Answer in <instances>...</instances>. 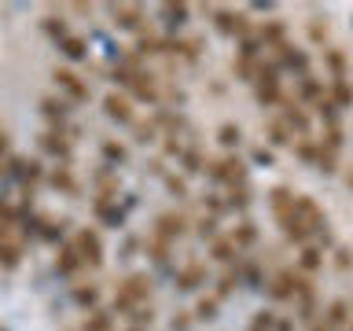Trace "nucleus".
<instances>
[{"mask_svg":"<svg viewBox=\"0 0 353 331\" xmlns=\"http://www.w3.org/2000/svg\"><path fill=\"white\" fill-rule=\"evenodd\" d=\"M151 320H154V305H140L137 313H132V324H137V328L151 324Z\"/></svg>","mask_w":353,"mask_h":331,"instance_id":"44","label":"nucleus"},{"mask_svg":"<svg viewBox=\"0 0 353 331\" xmlns=\"http://www.w3.org/2000/svg\"><path fill=\"white\" fill-rule=\"evenodd\" d=\"M327 96L335 99V107H339V110H346V107H353V85H350V81H331V88H327Z\"/></svg>","mask_w":353,"mask_h":331,"instance_id":"34","label":"nucleus"},{"mask_svg":"<svg viewBox=\"0 0 353 331\" xmlns=\"http://www.w3.org/2000/svg\"><path fill=\"white\" fill-rule=\"evenodd\" d=\"M103 114L118 126H137V107H132V96L129 92H107L103 96Z\"/></svg>","mask_w":353,"mask_h":331,"instance_id":"9","label":"nucleus"},{"mask_svg":"<svg viewBox=\"0 0 353 331\" xmlns=\"http://www.w3.org/2000/svg\"><path fill=\"white\" fill-rule=\"evenodd\" d=\"M8 154H11V137H8V129L0 126V162H4Z\"/></svg>","mask_w":353,"mask_h":331,"instance_id":"46","label":"nucleus"},{"mask_svg":"<svg viewBox=\"0 0 353 331\" xmlns=\"http://www.w3.org/2000/svg\"><path fill=\"white\" fill-rule=\"evenodd\" d=\"M151 294H154L151 272H129L125 280L118 283V291H114V305H110V313H114V317H132L140 305H151Z\"/></svg>","mask_w":353,"mask_h":331,"instance_id":"1","label":"nucleus"},{"mask_svg":"<svg viewBox=\"0 0 353 331\" xmlns=\"http://www.w3.org/2000/svg\"><path fill=\"white\" fill-rule=\"evenodd\" d=\"M41 151L52 154L59 166H70V159H74V132L70 129H48V132H41Z\"/></svg>","mask_w":353,"mask_h":331,"instance_id":"8","label":"nucleus"},{"mask_svg":"<svg viewBox=\"0 0 353 331\" xmlns=\"http://www.w3.org/2000/svg\"><path fill=\"white\" fill-rule=\"evenodd\" d=\"M41 30L48 33V37H52L55 44L70 37V26H66V19H59V15H44V19H41Z\"/></svg>","mask_w":353,"mask_h":331,"instance_id":"33","label":"nucleus"},{"mask_svg":"<svg viewBox=\"0 0 353 331\" xmlns=\"http://www.w3.org/2000/svg\"><path fill=\"white\" fill-rule=\"evenodd\" d=\"M309 33H313V41H327V26H320L316 19H313V26H309Z\"/></svg>","mask_w":353,"mask_h":331,"instance_id":"48","label":"nucleus"},{"mask_svg":"<svg viewBox=\"0 0 353 331\" xmlns=\"http://www.w3.org/2000/svg\"><path fill=\"white\" fill-rule=\"evenodd\" d=\"M335 265H339V269H350V265H353L350 247H335Z\"/></svg>","mask_w":353,"mask_h":331,"instance_id":"45","label":"nucleus"},{"mask_svg":"<svg viewBox=\"0 0 353 331\" xmlns=\"http://www.w3.org/2000/svg\"><path fill=\"white\" fill-rule=\"evenodd\" d=\"M74 103L66 96H44L41 99V114L52 121V129H66V118H70Z\"/></svg>","mask_w":353,"mask_h":331,"instance_id":"17","label":"nucleus"},{"mask_svg":"<svg viewBox=\"0 0 353 331\" xmlns=\"http://www.w3.org/2000/svg\"><path fill=\"white\" fill-rule=\"evenodd\" d=\"M217 143H221V148H228V154H236V148L243 143V129L236 126V121H225V126L217 129Z\"/></svg>","mask_w":353,"mask_h":331,"instance_id":"30","label":"nucleus"},{"mask_svg":"<svg viewBox=\"0 0 353 331\" xmlns=\"http://www.w3.org/2000/svg\"><path fill=\"white\" fill-rule=\"evenodd\" d=\"M176 162L184 166V173H199V170H206V166H203V151H199V148H188Z\"/></svg>","mask_w":353,"mask_h":331,"instance_id":"40","label":"nucleus"},{"mask_svg":"<svg viewBox=\"0 0 353 331\" xmlns=\"http://www.w3.org/2000/svg\"><path fill=\"white\" fill-rule=\"evenodd\" d=\"M92 214L103 221L107 228H121V225H125V210L118 206V199H99L96 195L92 199Z\"/></svg>","mask_w":353,"mask_h":331,"instance_id":"20","label":"nucleus"},{"mask_svg":"<svg viewBox=\"0 0 353 331\" xmlns=\"http://www.w3.org/2000/svg\"><path fill=\"white\" fill-rule=\"evenodd\" d=\"M324 269V247H316V243H305L302 254H298V272H316Z\"/></svg>","mask_w":353,"mask_h":331,"instance_id":"26","label":"nucleus"},{"mask_svg":"<svg viewBox=\"0 0 353 331\" xmlns=\"http://www.w3.org/2000/svg\"><path fill=\"white\" fill-rule=\"evenodd\" d=\"M239 280H243V272L236 269V265H228V272H221V283H217V291H214L217 302H225V298L239 287Z\"/></svg>","mask_w":353,"mask_h":331,"instance_id":"31","label":"nucleus"},{"mask_svg":"<svg viewBox=\"0 0 353 331\" xmlns=\"http://www.w3.org/2000/svg\"><path fill=\"white\" fill-rule=\"evenodd\" d=\"M280 118H283V126L291 129L298 140H309V137H313V121H309V110L298 103V99H283V114H280Z\"/></svg>","mask_w":353,"mask_h":331,"instance_id":"11","label":"nucleus"},{"mask_svg":"<svg viewBox=\"0 0 353 331\" xmlns=\"http://www.w3.org/2000/svg\"><path fill=\"white\" fill-rule=\"evenodd\" d=\"M302 280H305V272H287V269L276 272L272 280H269V298H272V302H294Z\"/></svg>","mask_w":353,"mask_h":331,"instance_id":"14","label":"nucleus"},{"mask_svg":"<svg viewBox=\"0 0 353 331\" xmlns=\"http://www.w3.org/2000/svg\"><path fill=\"white\" fill-rule=\"evenodd\" d=\"M346 184H350V192H353V170L346 173Z\"/></svg>","mask_w":353,"mask_h":331,"instance_id":"53","label":"nucleus"},{"mask_svg":"<svg viewBox=\"0 0 353 331\" xmlns=\"http://www.w3.org/2000/svg\"><path fill=\"white\" fill-rule=\"evenodd\" d=\"M137 247H140V239H129V243H125V250H121V254H125V258H132V254H137Z\"/></svg>","mask_w":353,"mask_h":331,"instance_id":"51","label":"nucleus"},{"mask_svg":"<svg viewBox=\"0 0 353 331\" xmlns=\"http://www.w3.org/2000/svg\"><path fill=\"white\" fill-rule=\"evenodd\" d=\"M217 298L210 294V298H199L195 302V313H192V320H217Z\"/></svg>","mask_w":353,"mask_h":331,"instance_id":"38","label":"nucleus"},{"mask_svg":"<svg viewBox=\"0 0 353 331\" xmlns=\"http://www.w3.org/2000/svg\"><path fill=\"white\" fill-rule=\"evenodd\" d=\"M210 280V269H206V261H188L184 269H176V276H173V283H176V291H199Z\"/></svg>","mask_w":353,"mask_h":331,"instance_id":"15","label":"nucleus"},{"mask_svg":"<svg viewBox=\"0 0 353 331\" xmlns=\"http://www.w3.org/2000/svg\"><path fill=\"white\" fill-rule=\"evenodd\" d=\"M81 269H85V265H81V254H77V247H74L70 239H63V243H59V254H55V272H59L63 280H74Z\"/></svg>","mask_w":353,"mask_h":331,"instance_id":"16","label":"nucleus"},{"mask_svg":"<svg viewBox=\"0 0 353 331\" xmlns=\"http://www.w3.org/2000/svg\"><path fill=\"white\" fill-rule=\"evenodd\" d=\"M188 214H181V210H165V214L154 217V228H151V239H162V243H173L188 236Z\"/></svg>","mask_w":353,"mask_h":331,"instance_id":"6","label":"nucleus"},{"mask_svg":"<svg viewBox=\"0 0 353 331\" xmlns=\"http://www.w3.org/2000/svg\"><path fill=\"white\" fill-rule=\"evenodd\" d=\"M254 162H258V166H265V170H269V166H272V151L258 148V151H254Z\"/></svg>","mask_w":353,"mask_h":331,"instance_id":"47","label":"nucleus"},{"mask_svg":"<svg viewBox=\"0 0 353 331\" xmlns=\"http://www.w3.org/2000/svg\"><path fill=\"white\" fill-rule=\"evenodd\" d=\"M294 214H298V221L305 225V232H309V239H320L324 247H331L335 243V236H331V225H327V214L320 210V203L313 195H294Z\"/></svg>","mask_w":353,"mask_h":331,"instance_id":"2","label":"nucleus"},{"mask_svg":"<svg viewBox=\"0 0 353 331\" xmlns=\"http://www.w3.org/2000/svg\"><path fill=\"white\" fill-rule=\"evenodd\" d=\"M276 66H280V70H294L298 81H302V77H309V55L298 48V44H291V41L276 48Z\"/></svg>","mask_w":353,"mask_h":331,"instance_id":"12","label":"nucleus"},{"mask_svg":"<svg viewBox=\"0 0 353 331\" xmlns=\"http://www.w3.org/2000/svg\"><path fill=\"white\" fill-rule=\"evenodd\" d=\"M188 324H192V317H173V331H184Z\"/></svg>","mask_w":353,"mask_h":331,"instance_id":"49","label":"nucleus"},{"mask_svg":"<svg viewBox=\"0 0 353 331\" xmlns=\"http://www.w3.org/2000/svg\"><path fill=\"white\" fill-rule=\"evenodd\" d=\"M70 243L77 247V254H81V265L85 269H99L103 265V239H99L96 228H77Z\"/></svg>","mask_w":353,"mask_h":331,"instance_id":"7","label":"nucleus"},{"mask_svg":"<svg viewBox=\"0 0 353 331\" xmlns=\"http://www.w3.org/2000/svg\"><path fill=\"white\" fill-rule=\"evenodd\" d=\"M63 232H66V217H44V214H37L33 217V239H44V243H55L59 247L63 243Z\"/></svg>","mask_w":353,"mask_h":331,"instance_id":"19","label":"nucleus"},{"mask_svg":"<svg viewBox=\"0 0 353 331\" xmlns=\"http://www.w3.org/2000/svg\"><path fill=\"white\" fill-rule=\"evenodd\" d=\"M52 81H55V88H59L66 99H70V103H85V99H88V85L70 70V66H55V70H52Z\"/></svg>","mask_w":353,"mask_h":331,"instance_id":"10","label":"nucleus"},{"mask_svg":"<svg viewBox=\"0 0 353 331\" xmlns=\"http://www.w3.org/2000/svg\"><path fill=\"white\" fill-rule=\"evenodd\" d=\"M77 331H114V313L110 309H92Z\"/></svg>","mask_w":353,"mask_h":331,"instance_id":"29","label":"nucleus"},{"mask_svg":"<svg viewBox=\"0 0 353 331\" xmlns=\"http://www.w3.org/2000/svg\"><path fill=\"white\" fill-rule=\"evenodd\" d=\"M350 331H353V324H350Z\"/></svg>","mask_w":353,"mask_h":331,"instance_id":"54","label":"nucleus"},{"mask_svg":"<svg viewBox=\"0 0 353 331\" xmlns=\"http://www.w3.org/2000/svg\"><path fill=\"white\" fill-rule=\"evenodd\" d=\"M70 298H74V305H77V309H85V313L99 309V287H96V283H74Z\"/></svg>","mask_w":353,"mask_h":331,"instance_id":"25","label":"nucleus"},{"mask_svg":"<svg viewBox=\"0 0 353 331\" xmlns=\"http://www.w3.org/2000/svg\"><path fill=\"white\" fill-rule=\"evenodd\" d=\"M254 239H258V232H254V225H250V221H239L236 232H232V243H236L239 250H247Z\"/></svg>","mask_w":353,"mask_h":331,"instance_id":"35","label":"nucleus"},{"mask_svg":"<svg viewBox=\"0 0 353 331\" xmlns=\"http://www.w3.org/2000/svg\"><path fill=\"white\" fill-rule=\"evenodd\" d=\"M210 258H214V261H221V265H236V261H239V247H236L232 239L217 236L214 243H210Z\"/></svg>","mask_w":353,"mask_h":331,"instance_id":"27","label":"nucleus"},{"mask_svg":"<svg viewBox=\"0 0 353 331\" xmlns=\"http://www.w3.org/2000/svg\"><path fill=\"white\" fill-rule=\"evenodd\" d=\"M272 331H291V324H287V320H276V328Z\"/></svg>","mask_w":353,"mask_h":331,"instance_id":"52","label":"nucleus"},{"mask_svg":"<svg viewBox=\"0 0 353 331\" xmlns=\"http://www.w3.org/2000/svg\"><path fill=\"white\" fill-rule=\"evenodd\" d=\"M92 181H96V188H99V199H118V192H121L118 170H110V166H99V170L92 173Z\"/></svg>","mask_w":353,"mask_h":331,"instance_id":"22","label":"nucleus"},{"mask_svg":"<svg viewBox=\"0 0 353 331\" xmlns=\"http://www.w3.org/2000/svg\"><path fill=\"white\" fill-rule=\"evenodd\" d=\"M254 96H258V103L261 107H283V81H280V66L276 63H265L258 66V74H254Z\"/></svg>","mask_w":353,"mask_h":331,"instance_id":"3","label":"nucleus"},{"mask_svg":"<svg viewBox=\"0 0 353 331\" xmlns=\"http://www.w3.org/2000/svg\"><path fill=\"white\" fill-rule=\"evenodd\" d=\"M132 129H137V140H140V143H154V140H159V129H154L151 118H148V121H137Z\"/></svg>","mask_w":353,"mask_h":331,"instance_id":"42","label":"nucleus"},{"mask_svg":"<svg viewBox=\"0 0 353 331\" xmlns=\"http://www.w3.org/2000/svg\"><path fill=\"white\" fill-rule=\"evenodd\" d=\"M55 48H59V52L66 55V59H74V63L88 59V44H85L81 37H74V33H70V37H66V41H59V44H55Z\"/></svg>","mask_w":353,"mask_h":331,"instance_id":"32","label":"nucleus"},{"mask_svg":"<svg viewBox=\"0 0 353 331\" xmlns=\"http://www.w3.org/2000/svg\"><path fill=\"white\" fill-rule=\"evenodd\" d=\"M188 19H192V4H162V22H165V30H170V33L184 30Z\"/></svg>","mask_w":353,"mask_h":331,"instance_id":"23","label":"nucleus"},{"mask_svg":"<svg viewBox=\"0 0 353 331\" xmlns=\"http://www.w3.org/2000/svg\"><path fill=\"white\" fill-rule=\"evenodd\" d=\"M217 221H221V217H214V214L199 217V221H195V232H199V239H210V243H214V239L221 236V232H217Z\"/></svg>","mask_w":353,"mask_h":331,"instance_id":"39","label":"nucleus"},{"mask_svg":"<svg viewBox=\"0 0 353 331\" xmlns=\"http://www.w3.org/2000/svg\"><path fill=\"white\" fill-rule=\"evenodd\" d=\"M265 137H269L272 148H291V143H294V132L283 126V118H272L269 126H265Z\"/></svg>","mask_w":353,"mask_h":331,"instance_id":"28","label":"nucleus"},{"mask_svg":"<svg viewBox=\"0 0 353 331\" xmlns=\"http://www.w3.org/2000/svg\"><path fill=\"white\" fill-rule=\"evenodd\" d=\"M272 328H276V313H272V309H261V313L247 324V331H272Z\"/></svg>","mask_w":353,"mask_h":331,"instance_id":"41","label":"nucleus"},{"mask_svg":"<svg viewBox=\"0 0 353 331\" xmlns=\"http://www.w3.org/2000/svg\"><path fill=\"white\" fill-rule=\"evenodd\" d=\"M346 320H350V309H346V302H342V298H335V302L327 305L324 328H339V324H346Z\"/></svg>","mask_w":353,"mask_h":331,"instance_id":"36","label":"nucleus"},{"mask_svg":"<svg viewBox=\"0 0 353 331\" xmlns=\"http://www.w3.org/2000/svg\"><path fill=\"white\" fill-rule=\"evenodd\" d=\"M48 184L55 188V192H63V195H70V199H77L81 195V181L70 173V166H55V170L48 173Z\"/></svg>","mask_w":353,"mask_h":331,"instance_id":"21","label":"nucleus"},{"mask_svg":"<svg viewBox=\"0 0 353 331\" xmlns=\"http://www.w3.org/2000/svg\"><path fill=\"white\" fill-rule=\"evenodd\" d=\"M11 210H15V206H11V203H8V199H4V195H0V221H4V217L11 214Z\"/></svg>","mask_w":353,"mask_h":331,"instance_id":"50","label":"nucleus"},{"mask_svg":"<svg viewBox=\"0 0 353 331\" xmlns=\"http://www.w3.org/2000/svg\"><path fill=\"white\" fill-rule=\"evenodd\" d=\"M107 11H110V22H114L118 30H129V33H140L143 19H148L143 15V11H148L143 4H110Z\"/></svg>","mask_w":353,"mask_h":331,"instance_id":"13","label":"nucleus"},{"mask_svg":"<svg viewBox=\"0 0 353 331\" xmlns=\"http://www.w3.org/2000/svg\"><path fill=\"white\" fill-rule=\"evenodd\" d=\"M99 154H103V166H110V170H121L129 162V148L121 140H103L99 143Z\"/></svg>","mask_w":353,"mask_h":331,"instance_id":"24","label":"nucleus"},{"mask_svg":"<svg viewBox=\"0 0 353 331\" xmlns=\"http://www.w3.org/2000/svg\"><path fill=\"white\" fill-rule=\"evenodd\" d=\"M210 22H214V30L221 33V37H232V41L250 37V19L243 15V11H232V8H214V15H210Z\"/></svg>","mask_w":353,"mask_h":331,"instance_id":"5","label":"nucleus"},{"mask_svg":"<svg viewBox=\"0 0 353 331\" xmlns=\"http://www.w3.org/2000/svg\"><path fill=\"white\" fill-rule=\"evenodd\" d=\"M327 63H331V81H346V55L339 48H327Z\"/></svg>","mask_w":353,"mask_h":331,"instance_id":"37","label":"nucleus"},{"mask_svg":"<svg viewBox=\"0 0 353 331\" xmlns=\"http://www.w3.org/2000/svg\"><path fill=\"white\" fill-rule=\"evenodd\" d=\"M210 181H214L217 188H225V192H232V188H243L247 184V162L239 159V154H225V159L210 162Z\"/></svg>","mask_w":353,"mask_h":331,"instance_id":"4","label":"nucleus"},{"mask_svg":"<svg viewBox=\"0 0 353 331\" xmlns=\"http://www.w3.org/2000/svg\"><path fill=\"white\" fill-rule=\"evenodd\" d=\"M162 181H165V188H170V195H173V199H184V195H188V181H184V177L162 173Z\"/></svg>","mask_w":353,"mask_h":331,"instance_id":"43","label":"nucleus"},{"mask_svg":"<svg viewBox=\"0 0 353 331\" xmlns=\"http://www.w3.org/2000/svg\"><path fill=\"white\" fill-rule=\"evenodd\" d=\"M269 210H272V221L276 225H283L287 217L294 214V192L287 184H276L272 192H269Z\"/></svg>","mask_w":353,"mask_h":331,"instance_id":"18","label":"nucleus"}]
</instances>
